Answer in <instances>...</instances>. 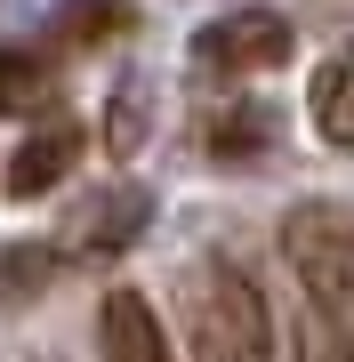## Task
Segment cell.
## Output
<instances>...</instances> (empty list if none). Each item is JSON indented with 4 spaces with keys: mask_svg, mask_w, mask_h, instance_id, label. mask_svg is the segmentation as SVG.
I'll return each instance as SVG.
<instances>
[{
    "mask_svg": "<svg viewBox=\"0 0 354 362\" xmlns=\"http://www.w3.org/2000/svg\"><path fill=\"white\" fill-rule=\"evenodd\" d=\"M194 362H274V314L234 258H201L194 274Z\"/></svg>",
    "mask_w": 354,
    "mask_h": 362,
    "instance_id": "6da1fadb",
    "label": "cell"
},
{
    "mask_svg": "<svg viewBox=\"0 0 354 362\" xmlns=\"http://www.w3.org/2000/svg\"><path fill=\"white\" fill-rule=\"evenodd\" d=\"M290 346H298V362H354V330L330 322V314L298 306V330H290Z\"/></svg>",
    "mask_w": 354,
    "mask_h": 362,
    "instance_id": "8fae6325",
    "label": "cell"
},
{
    "mask_svg": "<svg viewBox=\"0 0 354 362\" xmlns=\"http://www.w3.org/2000/svg\"><path fill=\"white\" fill-rule=\"evenodd\" d=\"M282 266L314 314L354 330V218L338 202H298L282 218Z\"/></svg>",
    "mask_w": 354,
    "mask_h": 362,
    "instance_id": "7a4b0ae2",
    "label": "cell"
},
{
    "mask_svg": "<svg viewBox=\"0 0 354 362\" xmlns=\"http://www.w3.org/2000/svg\"><path fill=\"white\" fill-rule=\"evenodd\" d=\"M57 25H65V40L97 49V40L129 33V25H137V8H129V0H65V8H57Z\"/></svg>",
    "mask_w": 354,
    "mask_h": 362,
    "instance_id": "30bf717a",
    "label": "cell"
},
{
    "mask_svg": "<svg viewBox=\"0 0 354 362\" xmlns=\"http://www.w3.org/2000/svg\"><path fill=\"white\" fill-rule=\"evenodd\" d=\"M73 161H81V121H40V129L16 145V161H8V194L16 202H40V194H57V185L73 177Z\"/></svg>",
    "mask_w": 354,
    "mask_h": 362,
    "instance_id": "5b68a950",
    "label": "cell"
},
{
    "mask_svg": "<svg viewBox=\"0 0 354 362\" xmlns=\"http://www.w3.org/2000/svg\"><path fill=\"white\" fill-rule=\"evenodd\" d=\"M201 145H210L218 161H258L266 145H274V113H266V105H225L210 129H201Z\"/></svg>",
    "mask_w": 354,
    "mask_h": 362,
    "instance_id": "ba28073f",
    "label": "cell"
},
{
    "mask_svg": "<svg viewBox=\"0 0 354 362\" xmlns=\"http://www.w3.org/2000/svg\"><path fill=\"white\" fill-rule=\"evenodd\" d=\"M105 129H113V145H137V129H145V105H113V121H105Z\"/></svg>",
    "mask_w": 354,
    "mask_h": 362,
    "instance_id": "7c38bea8",
    "label": "cell"
},
{
    "mask_svg": "<svg viewBox=\"0 0 354 362\" xmlns=\"http://www.w3.org/2000/svg\"><path fill=\"white\" fill-rule=\"evenodd\" d=\"M314 129L322 145H338V153H354V57H330V65L314 73Z\"/></svg>",
    "mask_w": 354,
    "mask_h": 362,
    "instance_id": "52a82bcc",
    "label": "cell"
},
{
    "mask_svg": "<svg viewBox=\"0 0 354 362\" xmlns=\"http://www.w3.org/2000/svg\"><path fill=\"white\" fill-rule=\"evenodd\" d=\"M57 97V73L25 49H0V113H40Z\"/></svg>",
    "mask_w": 354,
    "mask_h": 362,
    "instance_id": "9c48e42d",
    "label": "cell"
},
{
    "mask_svg": "<svg viewBox=\"0 0 354 362\" xmlns=\"http://www.w3.org/2000/svg\"><path fill=\"white\" fill-rule=\"evenodd\" d=\"M145 218H153V194H145V185H113V194H97L89 209H81L65 258H113V250H129L145 233Z\"/></svg>",
    "mask_w": 354,
    "mask_h": 362,
    "instance_id": "8992f818",
    "label": "cell"
},
{
    "mask_svg": "<svg viewBox=\"0 0 354 362\" xmlns=\"http://www.w3.org/2000/svg\"><path fill=\"white\" fill-rule=\"evenodd\" d=\"M97 338H105V362H177L153 298L129 290V282H113L105 298H97Z\"/></svg>",
    "mask_w": 354,
    "mask_h": 362,
    "instance_id": "277c9868",
    "label": "cell"
},
{
    "mask_svg": "<svg viewBox=\"0 0 354 362\" xmlns=\"http://www.w3.org/2000/svg\"><path fill=\"white\" fill-rule=\"evenodd\" d=\"M0 298H8V290H0Z\"/></svg>",
    "mask_w": 354,
    "mask_h": 362,
    "instance_id": "4fadbf2b",
    "label": "cell"
},
{
    "mask_svg": "<svg viewBox=\"0 0 354 362\" xmlns=\"http://www.w3.org/2000/svg\"><path fill=\"white\" fill-rule=\"evenodd\" d=\"M282 57H290V25L274 8H234V16H218V25H201V40H194V65L218 73V81L274 73Z\"/></svg>",
    "mask_w": 354,
    "mask_h": 362,
    "instance_id": "3957f363",
    "label": "cell"
}]
</instances>
